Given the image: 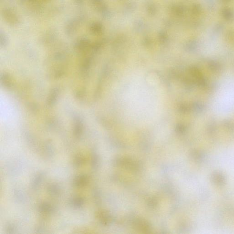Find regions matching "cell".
<instances>
[{
	"label": "cell",
	"mask_w": 234,
	"mask_h": 234,
	"mask_svg": "<svg viewBox=\"0 0 234 234\" xmlns=\"http://www.w3.org/2000/svg\"><path fill=\"white\" fill-rule=\"evenodd\" d=\"M2 16L6 22L11 25H17L19 22L17 15L16 14L15 12L11 10L8 9L4 10L2 13Z\"/></svg>",
	"instance_id": "1"
},
{
	"label": "cell",
	"mask_w": 234,
	"mask_h": 234,
	"mask_svg": "<svg viewBox=\"0 0 234 234\" xmlns=\"http://www.w3.org/2000/svg\"><path fill=\"white\" fill-rule=\"evenodd\" d=\"M135 226L141 231H148L151 229V227L148 223L143 220H137L135 222Z\"/></svg>",
	"instance_id": "2"
},
{
	"label": "cell",
	"mask_w": 234,
	"mask_h": 234,
	"mask_svg": "<svg viewBox=\"0 0 234 234\" xmlns=\"http://www.w3.org/2000/svg\"><path fill=\"white\" fill-rule=\"evenodd\" d=\"M78 23L79 22H78L77 20H76V21H72V22L69 23V25H68L67 26V33H71L75 31L76 29V26H78Z\"/></svg>",
	"instance_id": "3"
}]
</instances>
